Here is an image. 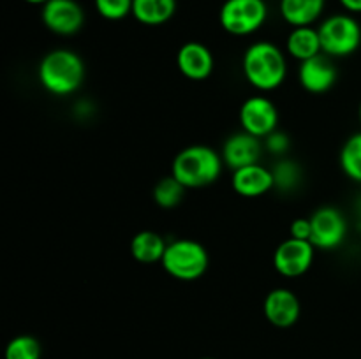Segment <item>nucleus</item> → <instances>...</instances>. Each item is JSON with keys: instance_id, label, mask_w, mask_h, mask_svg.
Wrapping results in <instances>:
<instances>
[{"instance_id": "dca6fc26", "label": "nucleus", "mask_w": 361, "mask_h": 359, "mask_svg": "<svg viewBox=\"0 0 361 359\" xmlns=\"http://www.w3.org/2000/svg\"><path fill=\"white\" fill-rule=\"evenodd\" d=\"M286 49L293 58L300 60V62H305V60L321 55L323 46H321L319 30L312 27L293 28L291 34L288 35V41H286Z\"/></svg>"}, {"instance_id": "393cba45", "label": "nucleus", "mask_w": 361, "mask_h": 359, "mask_svg": "<svg viewBox=\"0 0 361 359\" xmlns=\"http://www.w3.org/2000/svg\"><path fill=\"white\" fill-rule=\"evenodd\" d=\"M264 144H267L268 150L271 151L274 155H282L288 151L289 148V137L288 134L284 132H277V130H274V132L270 134V136L264 137Z\"/></svg>"}, {"instance_id": "9b49d317", "label": "nucleus", "mask_w": 361, "mask_h": 359, "mask_svg": "<svg viewBox=\"0 0 361 359\" xmlns=\"http://www.w3.org/2000/svg\"><path fill=\"white\" fill-rule=\"evenodd\" d=\"M263 312L268 322L284 329V327H291L298 322L302 305L295 292L279 287L268 292V296L264 298Z\"/></svg>"}, {"instance_id": "412c9836", "label": "nucleus", "mask_w": 361, "mask_h": 359, "mask_svg": "<svg viewBox=\"0 0 361 359\" xmlns=\"http://www.w3.org/2000/svg\"><path fill=\"white\" fill-rule=\"evenodd\" d=\"M341 168L348 178L361 183V132L353 134L342 146Z\"/></svg>"}, {"instance_id": "4468645a", "label": "nucleus", "mask_w": 361, "mask_h": 359, "mask_svg": "<svg viewBox=\"0 0 361 359\" xmlns=\"http://www.w3.org/2000/svg\"><path fill=\"white\" fill-rule=\"evenodd\" d=\"M214 55L204 44L196 41L185 42L176 53V67L192 81H203L214 73Z\"/></svg>"}, {"instance_id": "f257e3e1", "label": "nucleus", "mask_w": 361, "mask_h": 359, "mask_svg": "<svg viewBox=\"0 0 361 359\" xmlns=\"http://www.w3.org/2000/svg\"><path fill=\"white\" fill-rule=\"evenodd\" d=\"M245 80L261 92H271L281 87L288 76V62L281 48L271 42L259 41L245 49L242 58Z\"/></svg>"}, {"instance_id": "6e6552de", "label": "nucleus", "mask_w": 361, "mask_h": 359, "mask_svg": "<svg viewBox=\"0 0 361 359\" xmlns=\"http://www.w3.org/2000/svg\"><path fill=\"white\" fill-rule=\"evenodd\" d=\"M314 253H316V246L312 243L289 236L275 248L274 267L282 277L298 278L310 270L314 263Z\"/></svg>"}, {"instance_id": "ddd939ff", "label": "nucleus", "mask_w": 361, "mask_h": 359, "mask_svg": "<svg viewBox=\"0 0 361 359\" xmlns=\"http://www.w3.org/2000/svg\"><path fill=\"white\" fill-rule=\"evenodd\" d=\"M261 151H263V146H261L259 137L242 130V132L231 134L226 139L221 155L224 164L233 171H236V169L245 168V165L257 164Z\"/></svg>"}, {"instance_id": "6ab92c4d", "label": "nucleus", "mask_w": 361, "mask_h": 359, "mask_svg": "<svg viewBox=\"0 0 361 359\" xmlns=\"http://www.w3.org/2000/svg\"><path fill=\"white\" fill-rule=\"evenodd\" d=\"M176 0H134L133 16L147 27H159L173 18Z\"/></svg>"}, {"instance_id": "2eb2a0df", "label": "nucleus", "mask_w": 361, "mask_h": 359, "mask_svg": "<svg viewBox=\"0 0 361 359\" xmlns=\"http://www.w3.org/2000/svg\"><path fill=\"white\" fill-rule=\"evenodd\" d=\"M233 190L242 197H261L275 187L274 172L259 162L233 171Z\"/></svg>"}, {"instance_id": "7ed1b4c3", "label": "nucleus", "mask_w": 361, "mask_h": 359, "mask_svg": "<svg viewBox=\"0 0 361 359\" xmlns=\"http://www.w3.org/2000/svg\"><path fill=\"white\" fill-rule=\"evenodd\" d=\"M222 155L204 144H192L178 151L171 165V175L185 189H201L212 185L222 172Z\"/></svg>"}, {"instance_id": "9d476101", "label": "nucleus", "mask_w": 361, "mask_h": 359, "mask_svg": "<svg viewBox=\"0 0 361 359\" xmlns=\"http://www.w3.org/2000/svg\"><path fill=\"white\" fill-rule=\"evenodd\" d=\"M41 18L44 27L56 35H74L85 23V13L76 0H48Z\"/></svg>"}, {"instance_id": "5701e85b", "label": "nucleus", "mask_w": 361, "mask_h": 359, "mask_svg": "<svg viewBox=\"0 0 361 359\" xmlns=\"http://www.w3.org/2000/svg\"><path fill=\"white\" fill-rule=\"evenodd\" d=\"M271 172H274L275 187L286 190V192L296 189V185L302 180V171H300L298 164L291 160H281L275 165V169H271Z\"/></svg>"}, {"instance_id": "bb28decb", "label": "nucleus", "mask_w": 361, "mask_h": 359, "mask_svg": "<svg viewBox=\"0 0 361 359\" xmlns=\"http://www.w3.org/2000/svg\"><path fill=\"white\" fill-rule=\"evenodd\" d=\"M342 4L345 11H349L351 14H360L361 13V0H338Z\"/></svg>"}, {"instance_id": "a211bd4d", "label": "nucleus", "mask_w": 361, "mask_h": 359, "mask_svg": "<svg viewBox=\"0 0 361 359\" xmlns=\"http://www.w3.org/2000/svg\"><path fill=\"white\" fill-rule=\"evenodd\" d=\"M166 246L168 243L155 231H140L130 239V253L141 264L161 263Z\"/></svg>"}, {"instance_id": "f8f14e48", "label": "nucleus", "mask_w": 361, "mask_h": 359, "mask_svg": "<svg viewBox=\"0 0 361 359\" xmlns=\"http://www.w3.org/2000/svg\"><path fill=\"white\" fill-rule=\"evenodd\" d=\"M337 67L328 55H317L300 63V84L309 94H324L337 83Z\"/></svg>"}, {"instance_id": "c756f323", "label": "nucleus", "mask_w": 361, "mask_h": 359, "mask_svg": "<svg viewBox=\"0 0 361 359\" xmlns=\"http://www.w3.org/2000/svg\"><path fill=\"white\" fill-rule=\"evenodd\" d=\"M201 359H212V358H201Z\"/></svg>"}, {"instance_id": "aec40b11", "label": "nucleus", "mask_w": 361, "mask_h": 359, "mask_svg": "<svg viewBox=\"0 0 361 359\" xmlns=\"http://www.w3.org/2000/svg\"><path fill=\"white\" fill-rule=\"evenodd\" d=\"M185 187L178 182L173 175L164 176L159 180L154 187V201L164 210H173L178 206L185 196Z\"/></svg>"}, {"instance_id": "0eeeda50", "label": "nucleus", "mask_w": 361, "mask_h": 359, "mask_svg": "<svg viewBox=\"0 0 361 359\" xmlns=\"http://www.w3.org/2000/svg\"><path fill=\"white\" fill-rule=\"evenodd\" d=\"M312 236L310 243L319 250H334L344 243L348 234V222L341 210L334 206H323L310 217Z\"/></svg>"}, {"instance_id": "f3484780", "label": "nucleus", "mask_w": 361, "mask_h": 359, "mask_svg": "<svg viewBox=\"0 0 361 359\" xmlns=\"http://www.w3.org/2000/svg\"><path fill=\"white\" fill-rule=\"evenodd\" d=\"M326 0H281V14L293 28L310 27L323 14Z\"/></svg>"}, {"instance_id": "20e7f679", "label": "nucleus", "mask_w": 361, "mask_h": 359, "mask_svg": "<svg viewBox=\"0 0 361 359\" xmlns=\"http://www.w3.org/2000/svg\"><path fill=\"white\" fill-rule=\"evenodd\" d=\"M161 264L169 277L182 282H194L207 273L210 257L201 243L194 239H175L166 246Z\"/></svg>"}, {"instance_id": "423d86ee", "label": "nucleus", "mask_w": 361, "mask_h": 359, "mask_svg": "<svg viewBox=\"0 0 361 359\" xmlns=\"http://www.w3.org/2000/svg\"><path fill=\"white\" fill-rule=\"evenodd\" d=\"M268 18L264 0H226L219 13L221 27L231 35H250L259 30Z\"/></svg>"}, {"instance_id": "c85d7f7f", "label": "nucleus", "mask_w": 361, "mask_h": 359, "mask_svg": "<svg viewBox=\"0 0 361 359\" xmlns=\"http://www.w3.org/2000/svg\"><path fill=\"white\" fill-rule=\"evenodd\" d=\"M358 116H360V123H361V102H360V109H358Z\"/></svg>"}, {"instance_id": "a878e982", "label": "nucleus", "mask_w": 361, "mask_h": 359, "mask_svg": "<svg viewBox=\"0 0 361 359\" xmlns=\"http://www.w3.org/2000/svg\"><path fill=\"white\" fill-rule=\"evenodd\" d=\"M289 236L296 239L310 241V236H312V224H310V218H295V220L291 222V227H289Z\"/></svg>"}, {"instance_id": "f03ea898", "label": "nucleus", "mask_w": 361, "mask_h": 359, "mask_svg": "<svg viewBox=\"0 0 361 359\" xmlns=\"http://www.w3.org/2000/svg\"><path fill=\"white\" fill-rule=\"evenodd\" d=\"M37 77L46 92L56 97H66L83 84L85 63L81 56L71 49H53L42 56Z\"/></svg>"}, {"instance_id": "1a4fd4ad", "label": "nucleus", "mask_w": 361, "mask_h": 359, "mask_svg": "<svg viewBox=\"0 0 361 359\" xmlns=\"http://www.w3.org/2000/svg\"><path fill=\"white\" fill-rule=\"evenodd\" d=\"M240 123L245 132L256 137H267L277 129L279 113L274 102L263 95L247 99L240 108Z\"/></svg>"}, {"instance_id": "cd10ccee", "label": "nucleus", "mask_w": 361, "mask_h": 359, "mask_svg": "<svg viewBox=\"0 0 361 359\" xmlns=\"http://www.w3.org/2000/svg\"><path fill=\"white\" fill-rule=\"evenodd\" d=\"M25 2H28V4H42V6H44V4L48 2V0H25Z\"/></svg>"}, {"instance_id": "4be33fe9", "label": "nucleus", "mask_w": 361, "mask_h": 359, "mask_svg": "<svg viewBox=\"0 0 361 359\" xmlns=\"http://www.w3.org/2000/svg\"><path fill=\"white\" fill-rule=\"evenodd\" d=\"M42 347L32 334L14 336L6 347V359H41Z\"/></svg>"}, {"instance_id": "39448f33", "label": "nucleus", "mask_w": 361, "mask_h": 359, "mask_svg": "<svg viewBox=\"0 0 361 359\" xmlns=\"http://www.w3.org/2000/svg\"><path fill=\"white\" fill-rule=\"evenodd\" d=\"M317 30L323 53L328 56H349L361 44V27L351 14H334Z\"/></svg>"}, {"instance_id": "b1692460", "label": "nucleus", "mask_w": 361, "mask_h": 359, "mask_svg": "<svg viewBox=\"0 0 361 359\" xmlns=\"http://www.w3.org/2000/svg\"><path fill=\"white\" fill-rule=\"evenodd\" d=\"M133 2L134 0H95V9L106 20L118 21L127 14H133Z\"/></svg>"}]
</instances>
